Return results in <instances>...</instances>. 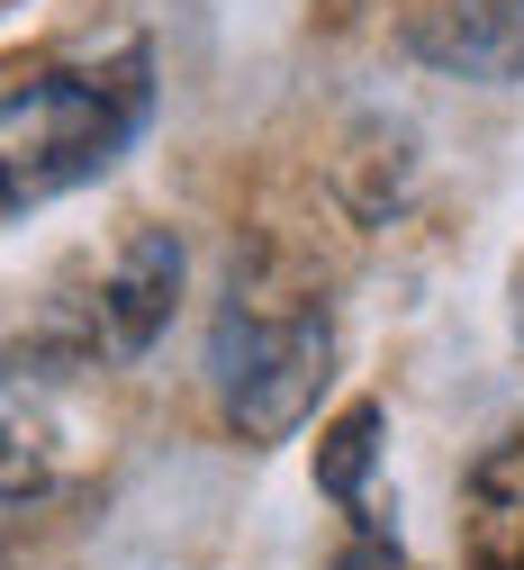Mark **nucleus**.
<instances>
[{
    "mask_svg": "<svg viewBox=\"0 0 524 570\" xmlns=\"http://www.w3.org/2000/svg\"><path fill=\"white\" fill-rule=\"evenodd\" d=\"M63 462H72V416H63L55 381L28 363H0V498L10 508L46 498L63 480Z\"/></svg>",
    "mask_w": 524,
    "mask_h": 570,
    "instance_id": "4",
    "label": "nucleus"
},
{
    "mask_svg": "<svg viewBox=\"0 0 524 570\" xmlns=\"http://www.w3.org/2000/svg\"><path fill=\"white\" fill-rule=\"evenodd\" d=\"M172 299H181V236L172 227H136L109 254V281H100V344L118 363H136V353L172 326Z\"/></svg>",
    "mask_w": 524,
    "mask_h": 570,
    "instance_id": "3",
    "label": "nucleus"
},
{
    "mask_svg": "<svg viewBox=\"0 0 524 570\" xmlns=\"http://www.w3.org/2000/svg\"><path fill=\"white\" fill-rule=\"evenodd\" d=\"M380 435H389V407L380 399H353L326 425V444H317V489L344 498V508H362V498H370V462H380Z\"/></svg>",
    "mask_w": 524,
    "mask_h": 570,
    "instance_id": "7",
    "label": "nucleus"
},
{
    "mask_svg": "<svg viewBox=\"0 0 524 570\" xmlns=\"http://www.w3.org/2000/svg\"><path fill=\"white\" fill-rule=\"evenodd\" d=\"M506 10H515V19H524V0H506Z\"/></svg>",
    "mask_w": 524,
    "mask_h": 570,
    "instance_id": "10",
    "label": "nucleus"
},
{
    "mask_svg": "<svg viewBox=\"0 0 524 570\" xmlns=\"http://www.w3.org/2000/svg\"><path fill=\"white\" fill-rule=\"evenodd\" d=\"M335 381V308L317 291H271L263 272L236 263V291L208 326V390L217 416L236 425L245 444H289L298 425L317 416Z\"/></svg>",
    "mask_w": 524,
    "mask_h": 570,
    "instance_id": "1",
    "label": "nucleus"
},
{
    "mask_svg": "<svg viewBox=\"0 0 524 570\" xmlns=\"http://www.w3.org/2000/svg\"><path fill=\"white\" fill-rule=\"evenodd\" d=\"M145 109H155V82H145V46L100 63V73H19L0 91V181L10 199H55L100 181L127 146Z\"/></svg>",
    "mask_w": 524,
    "mask_h": 570,
    "instance_id": "2",
    "label": "nucleus"
},
{
    "mask_svg": "<svg viewBox=\"0 0 524 570\" xmlns=\"http://www.w3.org/2000/svg\"><path fill=\"white\" fill-rule=\"evenodd\" d=\"M471 561L524 570V435H506L471 462Z\"/></svg>",
    "mask_w": 524,
    "mask_h": 570,
    "instance_id": "6",
    "label": "nucleus"
},
{
    "mask_svg": "<svg viewBox=\"0 0 524 570\" xmlns=\"http://www.w3.org/2000/svg\"><path fill=\"white\" fill-rule=\"evenodd\" d=\"M416 55L453 63L471 82H506V73H524V19L506 0H443V10L416 19Z\"/></svg>",
    "mask_w": 524,
    "mask_h": 570,
    "instance_id": "5",
    "label": "nucleus"
},
{
    "mask_svg": "<svg viewBox=\"0 0 524 570\" xmlns=\"http://www.w3.org/2000/svg\"><path fill=\"white\" fill-rule=\"evenodd\" d=\"M10 208H19V199H10V181H0V218H10Z\"/></svg>",
    "mask_w": 524,
    "mask_h": 570,
    "instance_id": "9",
    "label": "nucleus"
},
{
    "mask_svg": "<svg viewBox=\"0 0 524 570\" xmlns=\"http://www.w3.org/2000/svg\"><path fill=\"white\" fill-rule=\"evenodd\" d=\"M335 570H416V561H407L398 543H380V534H362V543H344V552H335Z\"/></svg>",
    "mask_w": 524,
    "mask_h": 570,
    "instance_id": "8",
    "label": "nucleus"
}]
</instances>
